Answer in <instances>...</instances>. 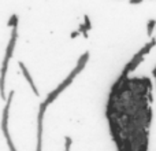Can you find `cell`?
<instances>
[{"label": "cell", "instance_id": "cell-1", "mask_svg": "<svg viewBox=\"0 0 156 151\" xmlns=\"http://www.w3.org/2000/svg\"><path fill=\"white\" fill-rule=\"evenodd\" d=\"M89 57H90V54H89V51L83 52V54L80 57V59H78V62H77L76 68H74L73 70H71V73L69 74L67 77H66L65 80H63L62 83H60L59 85H58L56 88L54 89V91H52V92H49V95L45 98V100H44V102H43L44 105L47 106V107H48V106L51 105L52 102H55V100H56V98L59 96V95L62 94V92L65 91L66 88H69V85H70V84L74 81V78H76L77 76H78V74L81 73V72L83 70V68H85V65H86V63H88V61H89Z\"/></svg>", "mask_w": 156, "mask_h": 151}, {"label": "cell", "instance_id": "cell-2", "mask_svg": "<svg viewBox=\"0 0 156 151\" xmlns=\"http://www.w3.org/2000/svg\"><path fill=\"white\" fill-rule=\"evenodd\" d=\"M16 37H18V25L12 26V30H11V37H10V41H8L7 48H5V55H4V59H3L2 69H0V96H2L3 100H5V74H7L8 62H10L11 57H12V54H14Z\"/></svg>", "mask_w": 156, "mask_h": 151}, {"label": "cell", "instance_id": "cell-3", "mask_svg": "<svg viewBox=\"0 0 156 151\" xmlns=\"http://www.w3.org/2000/svg\"><path fill=\"white\" fill-rule=\"evenodd\" d=\"M14 98V91H11L8 94V96L5 98V106L3 109V116H2V131L3 135L5 138V142H7V146L10 151H16L15 146H14V142L10 136V131H8V117H10V107H11V102H12Z\"/></svg>", "mask_w": 156, "mask_h": 151}, {"label": "cell", "instance_id": "cell-4", "mask_svg": "<svg viewBox=\"0 0 156 151\" xmlns=\"http://www.w3.org/2000/svg\"><path fill=\"white\" fill-rule=\"evenodd\" d=\"M47 106L44 103H40L38 106V114H37V146H36V151L43 150V121H44V114H45Z\"/></svg>", "mask_w": 156, "mask_h": 151}, {"label": "cell", "instance_id": "cell-5", "mask_svg": "<svg viewBox=\"0 0 156 151\" xmlns=\"http://www.w3.org/2000/svg\"><path fill=\"white\" fill-rule=\"evenodd\" d=\"M18 65H19V68H21V70H22V74H23V77L26 78L27 84H29L30 88H32L33 94H34L36 96H38V89H37V87H36V84H34V81H33L32 76H30V73H29V70H27V68H26V66H25L22 62H19Z\"/></svg>", "mask_w": 156, "mask_h": 151}, {"label": "cell", "instance_id": "cell-6", "mask_svg": "<svg viewBox=\"0 0 156 151\" xmlns=\"http://www.w3.org/2000/svg\"><path fill=\"white\" fill-rule=\"evenodd\" d=\"M155 46H156V39H155V37H152V39H151V40H149V41H148V43H147V44H145V46H144V47H143V48H141V50H140V54H141V55H143V57H145V55H147V54H149V52H151V50H152V48H154V47H155Z\"/></svg>", "mask_w": 156, "mask_h": 151}, {"label": "cell", "instance_id": "cell-7", "mask_svg": "<svg viewBox=\"0 0 156 151\" xmlns=\"http://www.w3.org/2000/svg\"><path fill=\"white\" fill-rule=\"evenodd\" d=\"M155 26H156V19H149V21L147 22V35H148V37H152Z\"/></svg>", "mask_w": 156, "mask_h": 151}, {"label": "cell", "instance_id": "cell-8", "mask_svg": "<svg viewBox=\"0 0 156 151\" xmlns=\"http://www.w3.org/2000/svg\"><path fill=\"white\" fill-rule=\"evenodd\" d=\"M71 144H73V139H71L70 136H66L65 138V151H70Z\"/></svg>", "mask_w": 156, "mask_h": 151}, {"label": "cell", "instance_id": "cell-9", "mask_svg": "<svg viewBox=\"0 0 156 151\" xmlns=\"http://www.w3.org/2000/svg\"><path fill=\"white\" fill-rule=\"evenodd\" d=\"M15 25H18V15L16 14H12L10 18V21H8V26H15Z\"/></svg>", "mask_w": 156, "mask_h": 151}, {"label": "cell", "instance_id": "cell-10", "mask_svg": "<svg viewBox=\"0 0 156 151\" xmlns=\"http://www.w3.org/2000/svg\"><path fill=\"white\" fill-rule=\"evenodd\" d=\"M83 25H85V26H86V29H88V30H90L92 28H93V26H92L90 18H89V15H86V14H85V15H83Z\"/></svg>", "mask_w": 156, "mask_h": 151}, {"label": "cell", "instance_id": "cell-11", "mask_svg": "<svg viewBox=\"0 0 156 151\" xmlns=\"http://www.w3.org/2000/svg\"><path fill=\"white\" fill-rule=\"evenodd\" d=\"M80 36H81V33L78 32V30H74V32L70 33V37L71 39H77V37H80Z\"/></svg>", "mask_w": 156, "mask_h": 151}, {"label": "cell", "instance_id": "cell-12", "mask_svg": "<svg viewBox=\"0 0 156 151\" xmlns=\"http://www.w3.org/2000/svg\"><path fill=\"white\" fill-rule=\"evenodd\" d=\"M130 3L132 4H140V3H143V0H130Z\"/></svg>", "mask_w": 156, "mask_h": 151}, {"label": "cell", "instance_id": "cell-13", "mask_svg": "<svg viewBox=\"0 0 156 151\" xmlns=\"http://www.w3.org/2000/svg\"><path fill=\"white\" fill-rule=\"evenodd\" d=\"M155 30H156V26H155Z\"/></svg>", "mask_w": 156, "mask_h": 151}]
</instances>
